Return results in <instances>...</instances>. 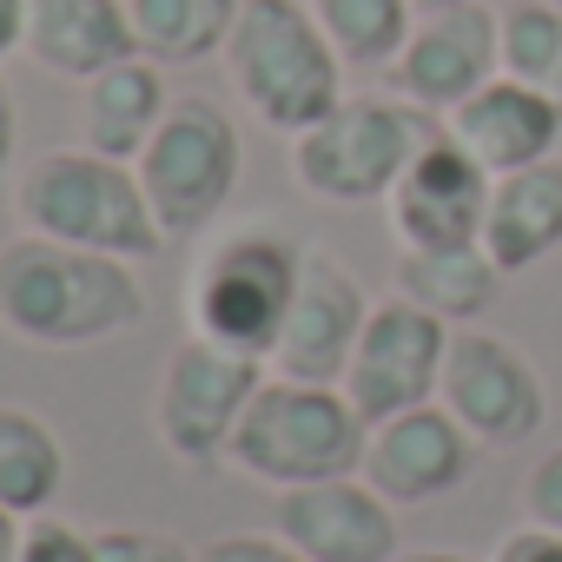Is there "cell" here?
<instances>
[{"instance_id":"1","label":"cell","mask_w":562,"mask_h":562,"mask_svg":"<svg viewBox=\"0 0 562 562\" xmlns=\"http://www.w3.org/2000/svg\"><path fill=\"white\" fill-rule=\"evenodd\" d=\"M146 325V278L126 258L41 232L0 238V331L27 351H93Z\"/></svg>"},{"instance_id":"2","label":"cell","mask_w":562,"mask_h":562,"mask_svg":"<svg viewBox=\"0 0 562 562\" xmlns=\"http://www.w3.org/2000/svg\"><path fill=\"white\" fill-rule=\"evenodd\" d=\"M14 218H21V232L60 238V245H80V251H106V258H126V265H153L166 251V232L153 218L139 166L106 159L80 139L47 146V153H34V166H21Z\"/></svg>"},{"instance_id":"3","label":"cell","mask_w":562,"mask_h":562,"mask_svg":"<svg viewBox=\"0 0 562 562\" xmlns=\"http://www.w3.org/2000/svg\"><path fill=\"white\" fill-rule=\"evenodd\" d=\"M305 258L312 245H299L278 218H238V225L205 232L192 278H186V325L245 358H271L285 312L299 299Z\"/></svg>"},{"instance_id":"4","label":"cell","mask_w":562,"mask_h":562,"mask_svg":"<svg viewBox=\"0 0 562 562\" xmlns=\"http://www.w3.org/2000/svg\"><path fill=\"white\" fill-rule=\"evenodd\" d=\"M218 60L238 106L285 139L312 133L345 100V54L305 0H245Z\"/></svg>"},{"instance_id":"5","label":"cell","mask_w":562,"mask_h":562,"mask_svg":"<svg viewBox=\"0 0 562 562\" xmlns=\"http://www.w3.org/2000/svg\"><path fill=\"white\" fill-rule=\"evenodd\" d=\"M371 424L338 384H299V378H265L258 397L238 417V437L225 463L265 490H305L331 476H358Z\"/></svg>"},{"instance_id":"6","label":"cell","mask_w":562,"mask_h":562,"mask_svg":"<svg viewBox=\"0 0 562 562\" xmlns=\"http://www.w3.org/2000/svg\"><path fill=\"white\" fill-rule=\"evenodd\" d=\"M437 126L443 120L404 93H345L312 133L292 139V179L325 205H378Z\"/></svg>"},{"instance_id":"7","label":"cell","mask_w":562,"mask_h":562,"mask_svg":"<svg viewBox=\"0 0 562 562\" xmlns=\"http://www.w3.org/2000/svg\"><path fill=\"white\" fill-rule=\"evenodd\" d=\"M238 172H245L238 120L212 93H172L159 133L139 153V186L153 199V218H159L166 245L218 232V218L238 192Z\"/></svg>"},{"instance_id":"8","label":"cell","mask_w":562,"mask_h":562,"mask_svg":"<svg viewBox=\"0 0 562 562\" xmlns=\"http://www.w3.org/2000/svg\"><path fill=\"white\" fill-rule=\"evenodd\" d=\"M265 358H245L232 345H212L199 331H186L166 364H159V384H153V437L172 463L186 470H218L232 437H238V417L245 404L258 397L265 384Z\"/></svg>"},{"instance_id":"9","label":"cell","mask_w":562,"mask_h":562,"mask_svg":"<svg viewBox=\"0 0 562 562\" xmlns=\"http://www.w3.org/2000/svg\"><path fill=\"white\" fill-rule=\"evenodd\" d=\"M450 331L457 325L430 318L411 299H378L338 391L358 404L364 424H384V417H404L417 404H437L443 358H450Z\"/></svg>"},{"instance_id":"10","label":"cell","mask_w":562,"mask_h":562,"mask_svg":"<svg viewBox=\"0 0 562 562\" xmlns=\"http://www.w3.org/2000/svg\"><path fill=\"white\" fill-rule=\"evenodd\" d=\"M437 404L483 443V450H516L542 430L549 397H542V371L496 331H450V358H443V384Z\"/></svg>"},{"instance_id":"11","label":"cell","mask_w":562,"mask_h":562,"mask_svg":"<svg viewBox=\"0 0 562 562\" xmlns=\"http://www.w3.org/2000/svg\"><path fill=\"white\" fill-rule=\"evenodd\" d=\"M391 93H404L424 113H457L476 87H490L503 74V14L483 8V0H463V8L443 14H417L404 54L384 67Z\"/></svg>"},{"instance_id":"12","label":"cell","mask_w":562,"mask_h":562,"mask_svg":"<svg viewBox=\"0 0 562 562\" xmlns=\"http://www.w3.org/2000/svg\"><path fill=\"white\" fill-rule=\"evenodd\" d=\"M371 305L378 299L358 285V271L312 245L305 278H299V299L285 312V331H278L265 371L271 378H299V384H345V364H351V351L364 338Z\"/></svg>"},{"instance_id":"13","label":"cell","mask_w":562,"mask_h":562,"mask_svg":"<svg viewBox=\"0 0 562 562\" xmlns=\"http://www.w3.org/2000/svg\"><path fill=\"white\" fill-rule=\"evenodd\" d=\"M476 450H483V443H476L443 404H417V411H404V417L371 424L358 476H364L391 509H424V503H443V496H457V490L470 483Z\"/></svg>"},{"instance_id":"14","label":"cell","mask_w":562,"mask_h":562,"mask_svg":"<svg viewBox=\"0 0 562 562\" xmlns=\"http://www.w3.org/2000/svg\"><path fill=\"white\" fill-rule=\"evenodd\" d=\"M496 172H483L443 126L424 139V153L404 166L391 186L384 212L404 251H437V245H483V212H490Z\"/></svg>"},{"instance_id":"15","label":"cell","mask_w":562,"mask_h":562,"mask_svg":"<svg viewBox=\"0 0 562 562\" xmlns=\"http://www.w3.org/2000/svg\"><path fill=\"white\" fill-rule=\"evenodd\" d=\"M271 529L305 562H391L397 555V509L364 476H331L271 496Z\"/></svg>"},{"instance_id":"16","label":"cell","mask_w":562,"mask_h":562,"mask_svg":"<svg viewBox=\"0 0 562 562\" xmlns=\"http://www.w3.org/2000/svg\"><path fill=\"white\" fill-rule=\"evenodd\" d=\"M443 133L483 166V172H522L536 159H555V139H562V106L542 100L536 87L496 74L490 87H476L457 113H443Z\"/></svg>"},{"instance_id":"17","label":"cell","mask_w":562,"mask_h":562,"mask_svg":"<svg viewBox=\"0 0 562 562\" xmlns=\"http://www.w3.org/2000/svg\"><path fill=\"white\" fill-rule=\"evenodd\" d=\"M133 14L126 0H34L27 8V60L54 80L87 87L93 74L133 60Z\"/></svg>"},{"instance_id":"18","label":"cell","mask_w":562,"mask_h":562,"mask_svg":"<svg viewBox=\"0 0 562 562\" xmlns=\"http://www.w3.org/2000/svg\"><path fill=\"white\" fill-rule=\"evenodd\" d=\"M166 106H172L166 67L146 60V54H133V60H120V67H106V74H93V80L80 87L74 126H80V146L139 166V153H146V139L159 133Z\"/></svg>"},{"instance_id":"19","label":"cell","mask_w":562,"mask_h":562,"mask_svg":"<svg viewBox=\"0 0 562 562\" xmlns=\"http://www.w3.org/2000/svg\"><path fill=\"white\" fill-rule=\"evenodd\" d=\"M483 251L496 258L503 278H516V271L542 265L549 251H562V159H536V166L503 172L490 186Z\"/></svg>"},{"instance_id":"20","label":"cell","mask_w":562,"mask_h":562,"mask_svg":"<svg viewBox=\"0 0 562 562\" xmlns=\"http://www.w3.org/2000/svg\"><path fill=\"white\" fill-rule=\"evenodd\" d=\"M503 292V271L483 245H437V251H397V299L424 305L443 325H483V312Z\"/></svg>"},{"instance_id":"21","label":"cell","mask_w":562,"mask_h":562,"mask_svg":"<svg viewBox=\"0 0 562 562\" xmlns=\"http://www.w3.org/2000/svg\"><path fill=\"white\" fill-rule=\"evenodd\" d=\"M67 490V443L60 430L27 411V404H0V509L14 516H47Z\"/></svg>"},{"instance_id":"22","label":"cell","mask_w":562,"mask_h":562,"mask_svg":"<svg viewBox=\"0 0 562 562\" xmlns=\"http://www.w3.org/2000/svg\"><path fill=\"white\" fill-rule=\"evenodd\" d=\"M238 8L245 0H126L133 41L159 67H199V60L225 54V41L238 27Z\"/></svg>"},{"instance_id":"23","label":"cell","mask_w":562,"mask_h":562,"mask_svg":"<svg viewBox=\"0 0 562 562\" xmlns=\"http://www.w3.org/2000/svg\"><path fill=\"white\" fill-rule=\"evenodd\" d=\"M305 8L318 14V27L345 54V67H391L417 27L411 0H305Z\"/></svg>"},{"instance_id":"24","label":"cell","mask_w":562,"mask_h":562,"mask_svg":"<svg viewBox=\"0 0 562 562\" xmlns=\"http://www.w3.org/2000/svg\"><path fill=\"white\" fill-rule=\"evenodd\" d=\"M503 74L562 106V8H549V0L503 8Z\"/></svg>"},{"instance_id":"25","label":"cell","mask_w":562,"mask_h":562,"mask_svg":"<svg viewBox=\"0 0 562 562\" xmlns=\"http://www.w3.org/2000/svg\"><path fill=\"white\" fill-rule=\"evenodd\" d=\"M100 536V562H199V549L172 529H146V522H106Z\"/></svg>"},{"instance_id":"26","label":"cell","mask_w":562,"mask_h":562,"mask_svg":"<svg viewBox=\"0 0 562 562\" xmlns=\"http://www.w3.org/2000/svg\"><path fill=\"white\" fill-rule=\"evenodd\" d=\"M21 562H100V536L47 509V516H27V529H21Z\"/></svg>"},{"instance_id":"27","label":"cell","mask_w":562,"mask_h":562,"mask_svg":"<svg viewBox=\"0 0 562 562\" xmlns=\"http://www.w3.org/2000/svg\"><path fill=\"white\" fill-rule=\"evenodd\" d=\"M199 562H305L278 529H225L212 542H199Z\"/></svg>"},{"instance_id":"28","label":"cell","mask_w":562,"mask_h":562,"mask_svg":"<svg viewBox=\"0 0 562 562\" xmlns=\"http://www.w3.org/2000/svg\"><path fill=\"white\" fill-rule=\"evenodd\" d=\"M522 509H529V522H542V529L562 536V443L536 457V470L522 483Z\"/></svg>"},{"instance_id":"29","label":"cell","mask_w":562,"mask_h":562,"mask_svg":"<svg viewBox=\"0 0 562 562\" xmlns=\"http://www.w3.org/2000/svg\"><path fill=\"white\" fill-rule=\"evenodd\" d=\"M490 562H562V536L542 529V522H522V529H509V536L496 542Z\"/></svg>"},{"instance_id":"30","label":"cell","mask_w":562,"mask_h":562,"mask_svg":"<svg viewBox=\"0 0 562 562\" xmlns=\"http://www.w3.org/2000/svg\"><path fill=\"white\" fill-rule=\"evenodd\" d=\"M14 159H21V106H14V87L0 74V192H14Z\"/></svg>"},{"instance_id":"31","label":"cell","mask_w":562,"mask_h":562,"mask_svg":"<svg viewBox=\"0 0 562 562\" xmlns=\"http://www.w3.org/2000/svg\"><path fill=\"white\" fill-rule=\"evenodd\" d=\"M27 8L34 0H0V67L14 54H27Z\"/></svg>"},{"instance_id":"32","label":"cell","mask_w":562,"mask_h":562,"mask_svg":"<svg viewBox=\"0 0 562 562\" xmlns=\"http://www.w3.org/2000/svg\"><path fill=\"white\" fill-rule=\"evenodd\" d=\"M21 529H27V516L0 509V562H21Z\"/></svg>"},{"instance_id":"33","label":"cell","mask_w":562,"mask_h":562,"mask_svg":"<svg viewBox=\"0 0 562 562\" xmlns=\"http://www.w3.org/2000/svg\"><path fill=\"white\" fill-rule=\"evenodd\" d=\"M391 562H476V555H463V549H397Z\"/></svg>"},{"instance_id":"34","label":"cell","mask_w":562,"mask_h":562,"mask_svg":"<svg viewBox=\"0 0 562 562\" xmlns=\"http://www.w3.org/2000/svg\"><path fill=\"white\" fill-rule=\"evenodd\" d=\"M417 14H443V8H463V0H411Z\"/></svg>"},{"instance_id":"35","label":"cell","mask_w":562,"mask_h":562,"mask_svg":"<svg viewBox=\"0 0 562 562\" xmlns=\"http://www.w3.org/2000/svg\"><path fill=\"white\" fill-rule=\"evenodd\" d=\"M549 8H562V0H549Z\"/></svg>"}]
</instances>
